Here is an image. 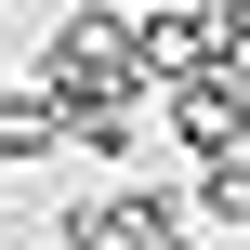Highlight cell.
<instances>
[{
    "instance_id": "obj_1",
    "label": "cell",
    "mask_w": 250,
    "mask_h": 250,
    "mask_svg": "<svg viewBox=\"0 0 250 250\" xmlns=\"http://www.w3.org/2000/svg\"><path fill=\"white\" fill-rule=\"evenodd\" d=\"M198 237V198L171 171H132V185H79L53 211V250H185Z\"/></svg>"
},
{
    "instance_id": "obj_2",
    "label": "cell",
    "mask_w": 250,
    "mask_h": 250,
    "mask_svg": "<svg viewBox=\"0 0 250 250\" xmlns=\"http://www.w3.org/2000/svg\"><path fill=\"white\" fill-rule=\"evenodd\" d=\"M171 105V145L211 171V158H250V79L237 66H211V79H185V92H158Z\"/></svg>"
},
{
    "instance_id": "obj_3",
    "label": "cell",
    "mask_w": 250,
    "mask_h": 250,
    "mask_svg": "<svg viewBox=\"0 0 250 250\" xmlns=\"http://www.w3.org/2000/svg\"><path fill=\"white\" fill-rule=\"evenodd\" d=\"M0 158H13V171H53V158H66V105H53L40 79L0 92Z\"/></svg>"
},
{
    "instance_id": "obj_4",
    "label": "cell",
    "mask_w": 250,
    "mask_h": 250,
    "mask_svg": "<svg viewBox=\"0 0 250 250\" xmlns=\"http://www.w3.org/2000/svg\"><path fill=\"white\" fill-rule=\"evenodd\" d=\"M185 198H198V224H211V237H237V224H250V158H211V171H185Z\"/></svg>"
},
{
    "instance_id": "obj_5",
    "label": "cell",
    "mask_w": 250,
    "mask_h": 250,
    "mask_svg": "<svg viewBox=\"0 0 250 250\" xmlns=\"http://www.w3.org/2000/svg\"><path fill=\"white\" fill-rule=\"evenodd\" d=\"M119 13H171V0H119Z\"/></svg>"
},
{
    "instance_id": "obj_6",
    "label": "cell",
    "mask_w": 250,
    "mask_h": 250,
    "mask_svg": "<svg viewBox=\"0 0 250 250\" xmlns=\"http://www.w3.org/2000/svg\"><path fill=\"white\" fill-rule=\"evenodd\" d=\"M185 250H211V237H185Z\"/></svg>"
}]
</instances>
